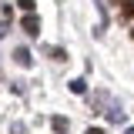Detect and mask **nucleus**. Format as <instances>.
<instances>
[{
  "mask_svg": "<svg viewBox=\"0 0 134 134\" xmlns=\"http://www.w3.org/2000/svg\"><path fill=\"white\" fill-rule=\"evenodd\" d=\"M107 104H111V94H107V91H97V94L91 97V114H104Z\"/></svg>",
  "mask_w": 134,
  "mask_h": 134,
  "instance_id": "nucleus-1",
  "label": "nucleus"
},
{
  "mask_svg": "<svg viewBox=\"0 0 134 134\" xmlns=\"http://www.w3.org/2000/svg\"><path fill=\"white\" fill-rule=\"evenodd\" d=\"M104 114H107V121H111V124H124V117H127V111H124L121 104H114V100H111Z\"/></svg>",
  "mask_w": 134,
  "mask_h": 134,
  "instance_id": "nucleus-2",
  "label": "nucleus"
},
{
  "mask_svg": "<svg viewBox=\"0 0 134 134\" xmlns=\"http://www.w3.org/2000/svg\"><path fill=\"white\" fill-rule=\"evenodd\" d=\"M20 27H24V34L37 37V34H40V20H37V14H27L24 20H20Z\"/></svg>",
  "mask_w": 134,
  "mask_h": 134,
  "instance_id": "nucleus-3",
  "label": "nucleus"
},
{
  "mask_svg": "<svg viewBox=\"0 0 134 134\" xmlns=\"http://www.w3.org/2000/svg\"><path fill=\"white\" fill-rule=\"evenodd\" d=\"M14 64H17V67H30V64H34L30 50H27V47H14Z\"/></svg>",
  "mask_w": 134,
  "mask_h": 134,
  "instance_id": "nucleus-4",
  "label": "nucleus"
},
{
  "mask_svg": "<svg viewBox=\"0 0 134 134\" xmlns=\"http://www.w3.org/2000/svg\"><path fill=\"white\" fill-rule=\"evenodd\" d=\"M50 127H54V134H67V127H70V121H67L64 114H57V117H50Z\"/></svg>",
  "mask_w": 134,
  "mask_h": 134,
  "instance_id": "nucleus-5",
  "label": "nucleus"
},
{
  "mask_svg": "<svg viewBox=\"0 0 134 134\" xmlns=\"http://www.w3.org/2000/svg\"><path fill=\"white\" fill-rule=\"evenodd\" d=\"M70 91H74V94H84V91H87V81H84V77H74V81H70Z\"/></svg>",
  "mask_w": 134,
  "mask_h": 134,
  "instance_id": "nucleus-6",
  "label": "nucleus"
},
{
  "mask_svg": "<svg viewBox=\"0 0 134 134\" xmlns=\"http://www.w3.org/2000/svg\"><path fill=\"white\" fill-rule=\"evenodd\" d=\"M17 7H20L24 14H34V7H37V3H34V0H17Z\"/></svg>",
  "mask_w": 134,
  "mask_h": 134,
  "instance_id": "nucleus-7",
  "label": "nucleus"
},
{
  "mask_svg": "<svg viewBox=\"0 0 134 134\" xmlns=\"http://www.w3.org/2000/svg\"><path fill=\"white\" fill-rule=\"evenodd\" d=\"M10 134H27V124H24V121H14V124H10Z\"/></svg>",
  "mask_w": 134,
  "mask_h": 134,
  "instance_id": "nucleus-8",
  "label": "nucleus"
},
{
  "mask_svg": "<svg viewBox=\"0 0 134 134\" xmlns=\"http://www.w3.org/2000/svg\"><path fill=\"white\" fill-rule=\"evenodd\" d=\"M47 54H50V57H54V60H67V54H64V50H60V47H50Z\"/></svg>",
  "mask_w": 134,
  "mask_h": 134,
  "instance_id": "nucleus-9",
  "label": "nucleus"
},
{
  "mask_svg": "<svg viewBox=\"0 0 134 134\" xmlns=\"http://www.w3.org/2000/svg\"><path fill=\"white\" fill-rule=\"evenodd\" d=\"M84 134H104V127H87Z\"/></svg>",
  "mask_w": 134,
  "mask_h": 134,
  "instance_id": "nucleus-10",
  "label": "nucleus"
},
{
  "mask_svg": "<svg viewBox=\"0 0 134 134\" xmlns=\"http://www.w3.org/2000/svg\"><path fill=\"white\" fill-rule=\"evenodd\" d=\"M7 30H10V27H7V24H0V37H3V34H7Z\"/></svg>",
  "mask_w": 134,
  "mask_h": 134,
  "instance_id": "nucleus-11",
  "label": "nucleus"
},
{
  "mask_svg": "<svg viewBox=\"0 0 134 134\" xmlns=\"http://www.w3.org/2000/svg\"><path fill=\"white\" fill-rule=\"evenodd\" d=\"M124 134H134V127H127V131H124Z\"/></svg>",
  "mask_w": 134,
  "mask_h": 134,
  "instance_id": "nucleus-12",
  "label": "nucleus"
}]
</instances>
